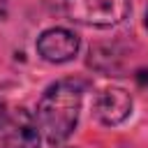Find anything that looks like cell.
Returning a JSON list of instances; mask_svg holds the SVG:
<instances>
[{
    "label": "cell",
    "instance_id": "ba28073f",
    "mask_svg": "<svg viewBox=\"0 0 148 148\" xmlns=\"http://www.w3.org/2000/svg\"><path fill=\"white\" fill-rule=\"evenodd\" d=\"M146 28H148V9H146Z\"/></svg>",
    "mask_w": 148,
    "mask_h": 148
},
{
    "label": "cell",
    "instance_id": "52a82bcc",
    "mask_svg": "<svg viewBox=\"0 0 148 148\" xmlns=\"http://www.w3.org/2000/svg\"><path fill=\"white\" fill-rule=\"evenodd\" d=\"M5 12H7V0H0V18L5 16Z\"/></svg>",
    "mask_w": 148,
    "mask_h": 148
},
{
    "label": "cell",
    "instance_id": "277c9868",
    "mask_svg": "<svg viewBox=\"0 0 148 148\" xmlns=\"http://www.w3.org/2000/svg\"><path fill=\"white\" fill-rule=\"evenodd\" d=\"M37 53L46 62H67L79 53V37L67 28H49L37 37Z\"/></svg>",
    "mask_w": 148,
    "mask_h": 148
},
{
    "label": "cell",
    "instance_id": "6da1fadb",
    "mask_svg": "<svg viewBox=\"0 0 148 148\" xmlns=\"http://www.w3.org/2000/svg\"><path fill=\"white\" fill-rule=\"evenodd\" d=\"M83 99V83L76 79H62L51 83L37 102L35 120L39 132L51 143H62L76 127Z\"/></svg>",
    "mask_w": 148,
    "mask_h": 148
},
{
    "label": "cell",
    "instance_id": "7a4b0ae2",
    "mask_svg": "<svg viewBox=\"0 0 148 148\" xmlns=\"http://www.w3.org/2000/svg\"><path fill=\"white\" fill-rule=\"evenodd\" d=\"M49 7L67 21L95 28H111L127 18L132 0H51Z\"/></svg>",
    "mask_w": 148,
    "mask_h": 148
},
{
    "label": "cell",
    "instance_id": "3957f363",
    "mask_svg": "<svg viewBox=\"0 0 148 148\" xmlns=\"http://www.w3.org/2000/svg\"><path fill=\"white\" fill-rule=\"evenodd\" d=\"M37 120L25 111L16 109L0 125V148H39Z\"/></svg>",
    "mask_w": 148,
    "mask_h": 148
},
{
    "label": "cell",
    "instance_id": "5b68a950",
    "mask_svg": "<svg viewBox=\"0 0 148 148\" xmlns=\"http://www.w3.org/2000/svg\"><path fill=\"white\" fill-rule=\"evenodd\" d=\"M132 113V97L123 88H104L95 97V116L104 125H118Z\"/></svg>",
    "mask_w": 148,
    "mask_h": 148
},
{
    "label": "cell",
    "instance_id": "8992f818",
    "mask_svg": "<svg viewBox=\"0 0 148 148\" xmlns=\"http://www.w3.org/2000/svg\"><path fill=\"white\" fill-rule=\"evenodd\" d=\"M7 116H9V111H7V106H5V102L0 99V125L7 120Z\"/></svg>",
    "mask_w": 148,
    "mask_h": 148
}]
</instances>
